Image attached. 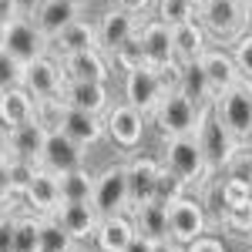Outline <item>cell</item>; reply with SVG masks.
<instances>
[{
	"label": "cell",
	"mask_w": 252,
	"mask_h": 252,
	"mask_svg": "<svg viewBox=\"0 0 252 252\" xmlns=\"http://www.w3.org/2000/svg\"><path fill=\"white\" fill-rule=\"evenodd\" d=\"M198 121H202V108H195L182 91H165L161 101L152 111V125L158 128L161 141L165 138H182V135H195L198 131Z\"/></svg>",
	"instance_id": "cell-1"
},
{
	"label": "cell",
	"mask_w": 252,
	"mask_h": 252,
	"mask_svg": "<svg viewBox=\"0 0 252 252\" xmlns=\"http://www.w3.org/2000/svg\"><path fill=\"white\" fill-rule=\"evenodd\" d=\"M212 111L215 118L235 135L239 145H249L252 141V84H235L229 91L215 94L212 101Z\"/></svg>",
	"instance_id": "cell-2"
},
{
	"label": "cell",
	"mask_w": 252,
	"mask_h": 252,
	"mask_svg": "<svg viewBox=\"0 0 252 252\" xmlns=\"http://www.w3.org/2000/svg\"><path fill=\"white\" fill-rule=\"evenodd\" d=\"M195 20L209 37L232 44L246 31V0H209L205 7L195 10Z\"/></svg>",
	"instance_id": "cell-3"
},
{
	"label": "cell",
	"mask_w": 252,
	"mask_h": 252,
	"mask_svg": "<svg viewBox=\"0 0 252 252\" xmlns=\"http://www.w3.org/2000/svg\"><path fill=\"white\" fill-rule=\"evenodd\" d=\"M195 138H198V145H202V155H205V165H209V175L222 172L225 168V161L239 152V141H235V135L215 118L212 108H202V121H198V131H195Z\"/></svg>",
	"instance_id": "cell-4"
},
{
	"label": "cell",
	"mask_w": 252,
	"mask_h": 252,
	"mask_svg": "<svg viewBox=\"0 0 252 252\" xmlns=\"http://www.w3.org/2000/svg\"><path fill=\"white\" fill-rule=\"evenodd\" d=\"M165 168L175 172L185 185L205 182L209 165L202 155V145L195 135H182V138H165Z\"/></svg>",
	"instance_id": "cell-5"
},
{
	"label": "cell",
	"mask_w": 252,
	"mask_h": 252,
	"mask_svg": "<svg viewBox=\"0 0 252 252\" xmlns=\"http://www.w3.org/2000/svg\"><path fill=\"white\" fill-rule=\"evenodd\" d=\"M0 47H3L10 58H17L20 64H31L34 58H40V54L51 51V40L34 27V20L20 14V17H14L10 24L0 27Z\"/></svg>",
	"instance_id": "cell-6"
},
{
	"label": "cell",
	"mask_w": 252,
	"mask_h": 252,
	"mask_svg": "<svg viewBox=\"0 0 252 252\" xmlns=\"http://www.w3.org/2000/svg\"><path fill=\"white\" fill-rule=\"evenodd\" d=\"M91 205H94V212L101 215V219L131 209L125 165H108L101 175H94V182H91Z\"/></svg>",
	"instance_id": "cell-7"
},
{
	"label": "cell",
	"mask_w": 252,
	"mask_h": 252,
	"mask_svg": "<svg viewBox=\"0 0 252 252\" xmlns=\"http://www.w3.org/2000/svg\"><path fill=\"white\" fill-rule=\"evenodd\" d=\"M165 215H168V239H172L175 246H189L192 239L209 232V215L202 209V202H195L189 195L168 202Z\"/></svg>",
	"instance_id": "cell-8"
},
{
	"label": "cell",
	"mask_w": 252,
	"mask_h": 252,
	"mask_svg": "<svg viewBox=\"0 0 252 252\" xmlns=\"http://www.w3.org/2000/svg\"><path fill=\"white\" fill-rule=\"evenodd\" d=\"M165 91L168 88H165V81H161V74L155 67L141 64L135 71H125V104H131L141 115H152Z\"/></svg>",
	"instance_id": "cell-9"
},
{
	"label": "cell",
	"mask_w": 252,
	"mask_h": 252,
	"mask_svg": "<svg viewBox=\"0 0 252 252\" xmlns=\"http://www.w3.org/2000/svg\"><path fill=\"white\" fill-rule=\"evenodd\" d=\"M104 138H111L118 148H125V152H131L141 145V138H145V115L135 111L131 104H108V111H104Z\"/></svg>",
	"instance_id": "cell-10"
},
{
	"label": "cell",
	"mask_w": 252,
	"mask_h": 252,
	"mask_svg": "<svg viewBox=\"0 0 252 252\" xmlns=\"http://www.w3.org/2000/svg\"><path fill=\"white\" fill-rule=\"evenodd\" d=\"M37 165L47 168V172H54V175H64V172H71V168L84 165V148L74 138H67L61 128H47V138H44Z\"/></svg>",
	"instance_id": "cell-11"
},
{
	"label": "cell",
	"mask_w": 252,
	"mask_h": 252,
	"mask_svg": "<svg viewBox=\"0 0 252 252\" xmlns=\"http://www.w3.org/2000/svg\"><path fill=\"white\" fill-rule=\"evenodd\" d=\"M64 88V71H61V61L47 54L34 58L31 64H24V91L34 97H58Z\"/></svg>",
	"instance_id": "cell-12"
},
{
	"label": "cell",
	"mask_w": 252,
	"mask_h": 252,
	"mask_svg": "<svg viewBox=\"0 0 252 252\" xmlns=\"http://www.w3.org/2000/svg\"><path fill=\"white\" fill-rule=\"evenodd\" d=\"M44 138H47V128L40 125L37 118H31V121H24V125L3 128V145H0V148H3L7 158H24V161H34V165H37Z\"/></svg>",
	"instance_id": "cell-13"
},
{
	"label": "cell",
	"mask_w": 252,
	"mask_h": 252,
	"mask_svg": "<svg viewBox=\"0 0 252 252\" xmlns=\"http://www.w3.org/2000/svg\"><path fill=\"white\" fill-rule=\"evenodd\" d=\"M138 24H141V17L128 14V10H121V7L104 10L101 20L94 24V31H97V51H101V54H115V51L131 37V34H138Z\"/></svg>",
	"instance_id": "cell-14"
},
{
	"label": "cell",
	"mask_w": 252,
	"mask_h": 252,
	"mask_svg": "<svg viewBox=\"0 0 252 252\" xmlns=\"http://www.w3.org/2000/svg\"><path fill=\"white\" fill-rule=\"evenodd\" d=\"M138 37H141V47H145V61H148V67H172L178 64L172 54V31H168V24H161V20H141L138 24Z\"/></svg>",
	"instance_id": "cell-15"
},
{
	"label": "cell",
	"mask_w": 252,
	"mask_h": 252,
	"mask_svg": "<svg viewBox=\"0 0 252 252\" xmlns=\"http://www.w3.org/2000/svg\"><path fill=\"white\" fill-rule=\"evenodd\" d=\"M61 71H64V81H101V84H108V78H111V67L97 47L61 54Z\"/></svg>",
	"instance_id": "cell-16"
},
{
	"label": "cell",
	"mask_w": 252,
	"mask_h": 252,
	"mask_svg": "<svg viewBox=\"0 0 252 252\" xmlns=\"http://www.w3.org/2000/svg\"><path fill=\"white\" fill-rule=\"evenodd\" d=\"M84 14V7H81L78 0H37V7H34V27H37L44 37L51 40L58 31H64L71 20H78Z\"/></svg>",
	"instance_id": "cell-17"
},
{
	"label": "cell",
	"mask_w": 252,
	"mask_h": 252,
	"mask_svg": "<svg viewBox=\"0 0 252 252\" xmlns=\"http://www.w3.org/2000/svg\"><path fill=\"white\" fill-rule=\"evenodd\" d=\"M58 97L67 108L91 111V115H104L108 104H111L108 101V84H101V81H64Z\"/></svg>",
	"instance_id": "cell-18"
},
{
	"label": "cell",
	"mask_w": 252,
	"mask_h": 252,
	"mask_svg": "<svg viewBox=\"0 0 252 252\" xmlns=\"http://www.w3.org/2000/svg\"><path fill=\"white\" fill-rule=\"evenodd\" d=\"M168 31H172V54L178 64H192L209 51V34L202 31V24L195 17L182 20V24H175Z\"/></svg>",
	"instance_id": "cell-19"
},
{
	"label": "cell",
	"mask_w": 252,
	"mask_h": 252,
	"mask_svg": "<svg viewBox=\"0 0 252 252\" xmlns=\"http://www.w3.org/2000/svg\"><path fill=\"white\" fill-rule=\"evenodd\" d=\"M51 215L61 222L64 232H71L74 242H78V239H91L94 229H97V219H101L91 202H61Z\"/></svg>",
	"instance_id": "cell-20"
},
{
	"label": "cell",
	"mask_w": 252,
	"mask_h": 252,
	"mask_svg": "<svg viewBox=\"0 0 252 252\" xmlns=\"http://www.w3.org/2000/svg\"><path fill=\"white\" fill-rule=\"evenodd\" d=\"M24 198H27V205L34 209V212L40 215H51L54 209L61 205V192H58V175L47 172V168H34V175H31V182L24 185Z\"/></svg>",
	"instance_id": "cell-21"
},
{
	"label": "cell",
	"mask_w": 252,
	"mask_h": 252,
	"mask_svg": "<svg viewBox=\"0 0 252 252\" xmlns=\"http://www.w3.org/2000/svg\"><path fill=\"white\" fill-rule=\"evenodd\" d=\"M58 128L67 138H74L81 148H88V145H97L104 138V118L91 115V111H78V108H64Z\"/></svg>",
	"instance_id": "cell-22"
},
{
	"label": "cell",
	"mask_w": 252,
	"mask_h": 252,
	"mask_svg": "<svg viewBox=\"0 0 252 252\" xmlns=\"http://www.w3.org/2000/svg\"><path fill=\"white\" fill-rule=\"evenodd\" d=\"M198 64H202V71H205V78H209L215 94H222V91H229L235 84H242V74H239V67H235V61H232L229 51L209 47V51L198 58Z\"/></svg>",
	"instance_id": "cell-23"
},
{
	"label": "cell",
	"mask_w": 252,
	"mask_h": 252,
	"mask_svg": "<svg viewBox=\"0 0 252 252\" xmlns=\"http://www.w3.org/2000/svg\"><path fill=\"white\" fill-rule=\"evenodd\" d=\"M135 235V225H131V215L128 212H118V215H104L97 219V229H94V246L97 252H125L128 239Z\"/></svg>",
	"instance_id": "cell-24"
},
{
	"label": "cell",
	"mask_w": 252,
	"mask_h": 252,
	"mask_svg": "<svg viewBox=\"0 0 252 252\" xmlns=\"http://www.w3.org/2000/svg\"><path fill=\"white\" fill-rule=\"evenodd\" d=\"M158 168H161V165H158L155 158H131V161L125 165V175H128V198H131V205L152 202Z\"/></svg>",
	"instance_id": "cell-25"
},
{
	"label": "cell",
	"mask_w": 252,
	"mask_h": 252,
	"mask_svg": "<svg viewBox=\"0 0 252 252\" xmlns=\"http://www.w3.org/2000/svg\"><path fill=\"white\" fill-rule=\"evenodd\" d=\"M175 91H182L195 108H212V101H215V91H212V84H209V78H205V71H202L198 61H192V64H178Z\"/></svg>",
	"instance_id": "cell-26"
},
{
	"label": "cell",
	"mask_w": 252,
	"mask_h": 252,
	"mask_svg": "<svg viewBox=\"0 0 252 252\" xmlns=\"http://www.w3.org/2000/svg\"><path fill=\"white\" fill-rule=\"evenodd\" d=\"M128 215H131V225H135L138 235H145V239H152V242L168 239V215H165V205H161V202L152 198V202L131 205Z\"/></svg>",
	"instance_id": "cell-27"
},
{
	"label": "cell",
	"mask_w": 252,
	"mask_h": 252,
	"mask_svg": "<svg viewBox=\"0 0 252 252\" xmlns=\"http://www.w3.org/2000/svg\"><path fill=\"white\" fill-rule=\"evenodd\" d=\"M84 47H97V31L91 20H71L64 31H58L51 37V51H61V54H71V51H84Z\"/></svg>",
	"instance_id": "cell-28"
},
{
	"label": "cell",
	"mask_w": 252,
	"mask_h": 252,
	"mask_svg": "<svg viewBox=\"0 0 252 252\" xmlns=\"http://www.w3.org/2000/svg\"><path fill=\"white\" fill-rule=\"evenodd\" d=\"M34 118V97L24 88H10L0 91V128H14Z\"/></svg>",
	"instance_id": "cell-29"
},
{
	"label": "cell",
	"mask_w": 252,
	"mask_h": 252,
	"mask_svg": "<svg viewBox=\"0 0 252 252\" xmlns=\"http://www.w3.org/2000/svg\"><path fill=\"white\" fill-rule=\"evenodd\" d=\"M91 182H94V175L88 172L84 165H81V168H71V172H64V175H58L61 202H91Z\"/></svg>",
	"instance_id": "cell-30"
},
{
	"label": "cell",
	"mask_w": 252,
	"mask_h": 252,
	"mask_svg": "<svg viewBox=\"0 0 252 252\" xmlns=\"http://www.w3.org/2000/svg\"><path fill=\"white\" fill-rule=\"evenodd\" d=\"M37 232H40V252H74L71 232L61 229V222L54 219V215H40Z\"/></svg>",
	"instance_id": "cell-31"
},
{
	"label": "cell",
	"mask_w": 252,
	"mask_h": 252,
	"mask_svg": "<svg viewBox=\"0 0 252 252\" xmlns=\"http://www.w3.org/2000/svg\"><path fill=\"white\" fill-rule=\"evenodd\" d=\"M40 249V232H37V215H20L14 225V246L10 252H37Z\"/></svg>",
	"instance_id": "cell-32"
},
{
	"label": "cell",
	"mask_w": 252,
	"mask_h": 252,
	"mask_svg": "<svg viewBox=\"0 0 252 252\" xmlns=\"http://www.w3.org/2000/svg\"><path fill=\"white\" fill-rule=\"evenodd\" d=\"M195 17V3L192 0H155V20L161 24H182V20H192Z\"/></svg>",
	"instance_id": "cell-33"
},
{
	"label": "cell",
	"mask_w": 252,
	"mask_h": 252,
	"mask_svg": "<svg viewBox=\"0 0 252 252\" xmlns=\"http://www.w3.org/2000/svg\"><path fill=\"white\" fill-rule=\"evenodd\" d=\"M185 189H189V185H185L175 172H168V168L161 165V168H158V178H155V195H152V198L161 202V205H168V202H175V198H182Z\"/></svg>",
	"instance_id": "cell-34"
},
{
	"label": "cell",
	"mask_w": 252,
	"mask_h": 252,
	"mask_svg": "<svg viewBox=\"0 0 252 252\" xmlns=\"http://www.w3.org/2000/svg\"><path fill=\"white\" fill-rule=\"evenodd\" d=\"M222 225L232 235H252V195L242 202V205H232L222 215Z\"/></svg>",
	"instance_id": "cell-35"
},
{
	"label": "cell",
	"mask_w": 252,
	"mask_h": 252,
	"mask_svg": "<svg viewBox=\"0 0 252 252\" xmlns=\"http://www.w3.org/2000/svg\"><path fill=\"white\" fill-rule=\"evenodd\" d=\"M111 58H115V64L121 67V71H135V67H141V64H148V61H145V47H141V37H138V34H131V37L125 40Z\"/></svg>",
	"instance_id": "cell-36"
},
{
	"label": "cell",
	"mask_w": 252,
	"mask_h": 252,
	"mask_svg": "<svg viewBox=\"0 0 252 252\" xmlns=\"http://www.w3.org/2000/svg\"><path fill=\"white\" fill-rule=\"evenodd\" d=\"M232 61L235 67H239V74H242V81L246 84H252V31H242L239 37L232 40Z\"/></svg>",
	"instance_id": "cell-37"
},
{
	"label": "cell",
	"mask_w": 252,
	"mask_h": 252,
	"mask_svg": "<svg viewBox=\"0 0 252 252\" xmlns=\"http://www.w3.org/2000/svg\"><path fill=\"white\" fill-rule=\"evenodd\" d=\"M10 88H24V64L0 47V91H10Z\"/></svg>",
	"instance_id": "cell-38"
},
{
	"label": "cell",
	"mask_w": 252,
	"mask_h": 252,
	"mask_svg": "<svg viewBox=\"0 0 252 252\" xmlns=\"http://www.w3.org/2000/svg\"><path fill=\"white\" fill-rule=\"evenodd\" d=\"M222 172H225V178H235V182H246V185H249L252 182V152L246 145H239V152L225 161Z\"/></svg>",
	"instance_id": "cell-39"
},
{
	"label": "cell",
	"mask_w": 252,
	"mask_h": 252,
	"mask_svg": "<svg viewBox=\"0 0 252 252\" xmlns=\"http://www.w3.org/2000/svg\"><path fill=\"white\" fill-rule=\"evenodd\" d=\"M64 108H67V104H64L61 97H37V101H34V118H37L44 128H58Z\"/></svg>",
	"instance_id": "cell-40"
},
{
	"label": "cell",
	"mask_w": 252,
	"mask_h": 252,
	"mask_svg": "<svg viewBox=\"0 0 252 252\" xmlns=\"http://www.w3.org/2000/svg\"><path fill=\"white\" fill-rule=\"evenodd\" d=\"M34 161H24V158H7V175H10V195H20L24 192V185L31 182V175H34Z\"/></svg>",
	"instance_id": "cell-41"
},
{
	"label": "cell",
	"mask_w": 252,
	"mask_h": 252,
	"mask_svg": "<svg viewBox=\"0 0 252 252\" xmlns=\"http://www.w3.org/2000/svg\"><path fill=\"white\" fill-rule=\"evenodd\" d=\"M202 209H205V215L212 212V222H215V225H222V215H225V195H222V182H209Z\"/></svg>",
	"instance_id": "cell-42"
},
{
	"label": "cell",
	"mask_w": 252,
	"mask_h": 252,
	"mask_svg": "<svg viewBox=\"0 0 252 252\" xmlns=\"http://www.w3.org/2000/svg\"><path fill=\"white\" fill-rule=\"evenodd\" d=\"M222 195H225V209H232V205H242L246 198L252 195V189L246 182H235V178H222Z\"/></svg>",
	"instance_id": "cell-43"
},
{
	"label": "cell",
	"mask_w": 252,
	"mask_h": 252,
	"mask_svg": "<svg viewBox=\"0 0 252 252\" xmlns=\"http://www.w3.org/2000/svg\"><path fill=\"white\" fill-rule=\"evenodd\" d=\"M182 252H229L222 246V239H212V235H198L189 246H182Z\"/></svg>",
	"instance_id": "cell-44"
},
{
	"label": "cell",
	"mask_w": 252,
	"mask_h": 252,
	"mask_svg": "<svg viewBox=\"0 0 252 252\" xmlns=\"http://www.w3.org/2000/svg\"><path fill=\"white\" fill-rule=\"evenodd\" d=\"M14 225H17L14 215H0V252H10V246H14Z\"/></svg>",
	"instance_id": "cell-45"
},
{
	"label": "cell",
	"mask_w": 252,
	"mask_h": 252,
	"mask_svg": "<svg viewBox=\"0 0 252 252\" xmlns=\"http://www.w3.org/2000/svg\"><path fill=\"white\" fill-rule=\"evenodd\" d=\"M14 195H10V175H7V155H3V148H0V209H3V202H10Z\"/></svg>",
	"instance_id": "cell-46"
},
{
	"label": "cell",
	"mask_w": 252,
	"mask_h": 252,
	"mask_svg": "<svg viewBox=\"0 0 252 252\" xmlns=\"http://www.w3.org/2000/svg\"><path fill=\"white\" fill-rule=\"evenodd\" d=\"M20 14H24V3L20 0H0V27L10 24L14 17H20Z\"/></svg>",
	"instance_id": "cell-47"
},
{
	"label": "cell",
	"mask_w": 252,
	"mask_h": 252,
	"mask_svg": "<svg viewBox=\"0 0 252 252\" xmlns=\"http://www.w3.org/2000/svg\"><path fill=\"white\" fill-rule=\"evenodd\" d=\"M152 3H155V0H115V7L128 10V14H135V17H141V14H145Z\"/></svg>",
	"instance_id": "cell-48"
},
{
	"label": "cell",
	"mask_w": 252,
	"mask_h": 252,
	"mask_svg": "<svg viewBox=\"0 0 252 252\" xmlns=\"http://www.w3.org/2000/svg\"><path fill=\"white\" fill-rule=\"evenodd\" d=\"M152 246H155V242H152V239H145V235H131V239H128V246H125V252H152Z\"/></svg>",
	"instance_id": "cell-49"
},
{
	"label": "cell",
	"mask_w": 252,
	"mask_h": 252,
	"mask_svg": "<svg viewBox=\"0 0 252 252\" xmlns=\"http://www.w3.org/2000/svg\"><path fill=\"white\" fill-rule=\"evenodd\" d=\"M152 252H182V246H175L172 239H158L155 246H152Z\"/></svg>",
	"instance_id": "cell-50"
},
{
	"label": "cell",
	"mask_w": 252,
	"mask_h": 252,
	"mask_svg": "<svg viewBox=\"0 0 252 252\" xmlns=\"http://www.w3.org/2000/svg\"><path fill=\"white\" fill-rule=\"evenodd\" d=\"M246 31H252V0H246Z\"/></svg>",
	"instance_id": "cell-51"
},
{
	"label": "cell",
	"mask_w": 252,
	"mask_h": 252,
	"mask_svg": "<svg viewBox=\"0 0 252 252\" xmlns=\"http://www.w3.org/2000/svg\"><path fill=\"white\" fill-rule=\"evenodd\" d=\"M195 3V10H198V7H205V3H209V0H192Z\"/></svg>",
	"instance_id": "cell-52"
},
{
	"label": "cell",
	"mask_w": 252,
	"mask_h": 252,
	"mask_svg": "<svg viewBox=\"0 0 252 252\" xmlns=\"http://www.w3.org/2000/svg\"><path fill=\"white\" fill-rule=\"evenodd\" d=\"M242 252H252V249H242Z\"/></svg>",
	"instance_id": "cell-53"
},
{
	"label": "cell",
	"mask_w": 252,
	"mask_h": 252,
	"mask_svg": "<svg viewBox=\"0 0 252 252\" xmlns=\"http://www.w3.org/2000/svg\"><path fill=\"white\" fill-rule=\"evenodd\" d=\"M249 189H252V182H249Z\"/></svg>",
	"instance_id": "cell-54"
},
{
	"label": "cell",
	"mask_w": 252,
	"mask_h": 252,
	"mask_svg": "<svg viewBox=\"0 0 252 252\" xmlns=\"http://www.w3.org/2000/svg\"><path fill=\"white\" fill-rule=\"evenodd\" d=\"M249 239H252V235H249Z\"/></svg>",
	"instance_id": "cell-55"
},
{
	"label": "cell",
	"mask_w": 252,
	"mask_h": 252,
	"mask_svg": "<svg viewBox=\"0 0 252 252\" xmlns=\"http://www.w3.org/2000/svg\"><path fill=\"white\" fill-rule=\"evenodd\" d=\"M37 252H40V249H37Z\"/></svg>",
	"instance_id": "cell-56"
}]
</instances>
